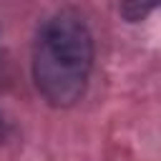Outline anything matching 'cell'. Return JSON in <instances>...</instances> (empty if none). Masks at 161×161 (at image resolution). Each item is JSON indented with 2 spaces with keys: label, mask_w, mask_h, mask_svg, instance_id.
I'll return each instance as SVG.
<instances>
[{
  "label": "cell",
  "mask_w": 161,
  "mask_h": 161,
  "mask_svg": "<svg viewBox=\"0 0 161 161\" xmlns=\"http://www.w3.org/2000/svg\"><path fill=\"white\" fill-rule=\"evenodd\" d=\"M161 8V0H121V15L128 23H141Z\"/></svg>",
  "instance_id": "cell-2"
},
{
  "label": "cell",
  "mask_w": 161,
  "mask_h": 161,
  "mask_svg": "<svg viewBox=\"0 0 161 161\" xmlns=\"http://www.w3.org/2000/svg\"><path fill=\"white\" fill-rule=\"evenodd\" d=\"M93 33L78 10H58L43 20L33 40L30 75L38 96L53 108L75 106L93 73Z\"/></svg>",
  "instance_id": "cell-1"
}]
</instances>
